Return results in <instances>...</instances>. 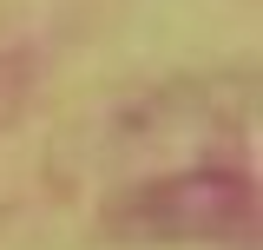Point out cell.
Instances as JSON below:
<instances>
[{"mask_svg": "<svg viewBox=\"0 0 263 250\" xmlns=\"http://www.w3.org/2000/svg\"><path fill=\"white\" fill-rule=\"evenodd\" d=\"M112 230L132 244H204L250 224V185L237 171H178L158 185H138L125 204H112Z\"/></svg>", "mask_w": 263, "mask_h": 250, "instance_id": "cell-1", "label": "cell"}]
</instances>
